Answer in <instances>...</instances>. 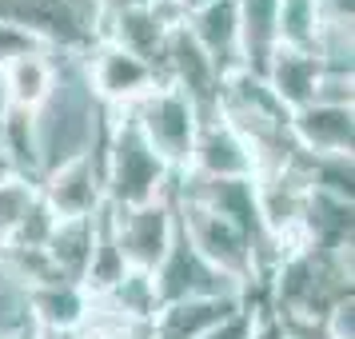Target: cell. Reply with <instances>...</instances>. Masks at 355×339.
Segmentation results:
<instances>
[{
	"label": "cell",
	"mask_w": 355,
	"mask_h": 339,
	"mask_svg": "<svg viewBox=\"0 0 355 339\" xmlns=\"http://www.w3.org/2000/svg\"><path fill=\"white\" fill-rule=\"evenodd\" d=\"M112 112L100 104L96 88L88 80L84 52H56V76L49 96L33 108V136L40 156V176L60 164L100 152L108 136Z\"/></svg>",
	"instance_id": "cell-1"
},
{
	"label": "cell",
	"mask_w": 355,
	"mask_h": 339,
	"mask_svg": "<svg viewBox=\"0 0 355 339\" xmlns=\"http://www.w3.org/2000/svg\"><path fill=\"white\" fill-rule=\"evenodd\" d=\"M100 160H104V200L116 211L168 200L176 188V172L148 148V140L128 120V112H112Z\"/></svg>",
	"instance_id": "cell-2"
},
{
	"label": "cell",
	"mask_w": 355,
	"mask_h": 339,
	"mask_svg": "<svg viewBox=\"0 0 355 339\" xmlns=\"http://www.w3.org/2000/svg\"><path fill=\"white\" fill-rule=\"evenodd\" d=\"M172 208H176L180 236L192 243V247L208 259L216 272H224L227 279L243 284L248 291H256L259 284H263V268H259L256 243L248 240L232 220L216 216L211 208L196 204L192 195L176 192V188H172Z\"/></svg>",
	"instance_id": "cell-3"
},
{
	"label": "cell",
	"mask_w": 355,
	"mask_h": 339,
	"mask_svg": "<svg viewBox=\"0 0 355 339\" xmlns=\"http://www.w3.org/2000/svg\"><path fill=\"white\" fill-rule=\"evenodd\" d=\"M128 120L140 128L148 148H152L176 176L188 172L196 132H200V112L192 108V100L184 96L180 88H172V84L164 80L160 88H152L144 100L132 104Z\"/></svg>",
	"instance_id": "cell-4"
},
{
	"label": "cell",
	"mask_w": 355,
	"mask_h": 339,
	"mask_svg": "<svg viewBox=\"0 0 355 339\" xmlns=\"http://www.w3.org/2000/svg\"><path fill=\"white\" fill-rule=\"evenodd\" d=\"M152 284H156V299L164 304H184V299H248L252 291L227 279L224 272H216L208 259L196 252L192 243L180 236L168 247V256L160 259V268L152 272Z\"/></svg>",
	"instance_id": "cell-5"
},
{
	"label": "cell",
	"mask_w": 355,
	"mask_h": 339,
	"mask_svg": "<svg viewBox=\"0 0 355 339\" xmlns=\"http://www.w3.org/2000/svg\"><path fill=\"white\" fill-rule=\"evenodd\" d=\"M84 68H88V80H92L100 104L108 112H128L136 100H144L152 88L164 84L160 68L152 60L120 49L112 40H96L92 49L84 52Z\"/></svg>",
	"instance_id": "cell-6"
},
{
	"label": "cell",
	"mask_w": 355,
	"mask_h": 339,
	"mask_svg": "<svg viewBox=\"0 0 355 339\" xmlns=\"http://www.w3.org/2000/svg\"><path fill=\"white\" fill-rule=\"evenodd\" d=\"M160 76L192 100V108L200 112V124L220 116V80H224V72L216 68V60L208 52L196 44L184 24L168 28V36H164Z\"/></svg>",
	"instance_id": "cell-7"
},
{
	"label": "cell",
	"mask_w": 355,
	"mask_h": 339,
	"mask_svg": "<svg viewBox=\"0 0 355 339\" xmlns=\"http://www.w3.org/2000/svg\"><path fill=\"white\" fill-rule=\"evenodd\" d=\"M112 211V232H116V247L132 272H156L160 259L168 256V247L176 240V208L172 195L168 200H152L140 208H124Z\"/></svg>",
	"instance_id": "cell-8"
},
{
	"label": "cell",
	"mask_w": 355,
	"mask_h": 339,
	"mask_svg": "<svg viewBox=\"0 0 355 339\" xmlns=\"http://www.w3.org/2000/svg\"><path fill=\"white\" fill-rule=\"evenodd\" d=\"M40 200L52 208L56 220H92L108 200H104V160L100 152L76 156V160L52 168L36 180Z\"/></svg>",
	"instance_id": "cell-9"
},
{
	"label": "cell",
	"mask_w": 355,
	"mask_h": 339,
	"mask_svg": "<svg viewBox=\"0 0 355 339\" xmlns=\"http://www.w3.org/2000/svg\"><path fill=\"white\" fill-rule=\"evenodd\" d=\"M192 180H256V152L224 116L204 120L196 132L188 172Z\"/></svg>",
	"instance_id": "cell-10"
},
{
	"label": "cell",
	"mask_w": 355,
	"mask_h": 339,
	"mask_svg": "<svg viewBox=\"0 0 355 339\" xmlns=\"http://www.w3.org/2000/svg\"><path fill=\"white\" fill-rule=\"evenodd\" d=\"M288 136L295 152L307 160H331L352 156L355 148V108H331V104H304L288 116Z\"/></svg>",
	"instance_id": "cell-11"
},
{
	"label": "cell",
	"mask_w": 355,
	"mask_h": 339,
	"mask_svg": "<svg viewBox=\"0 0 355 339\" xmlns=\"http://www.w3.org/2000/svg\"><path fill=\"white\" fill-rule=\"evenodd\" d=\"M168 28H176V24H168V20L152 8V0H148L140 8H124V12L100 17L96 40H112V44L136 52V56H144V60H152V64L160 68V49H164Z\"/></svg>",
	"instance_id": "cell-12"
},
{
	"label": "cell",
	"mask_w": 355,
	"mask_h": 339,
	"mask_svg": "<svg viewBox=\"0 0 355 339\" xmlns=\"http://www.w3.org/2000/svg\"><path fill=\"white\" fill-rule=\"evenodd\" d=\"M248 299H184V304H164L148 327H152V339H204L224 320H232Z\"/></svg>",
	"instance_id": "cell-13"
},
{
	"label": "cell",
	"mask_w": 355,
	"mask_h": 339,
	"mask_svg": "<svg viewBox=\"0 0 355 339\" xmlns=\"http://www.w3.org/2000/svg\"><path fill=\"white\" fill-rule=\"evenodd\" d=\"M320 56L315 52H300V49H275L272 56H268V64H263V84L272 88V96L288 108V112H295V108H304V104H311V96H315V80H320Z\"/></svg>",
	"instance_id": "cell-14"
},
{
	"label": "cell",
	"mask_w": 355,
	"mask_h": 339,
	"mask_svg": "<svg viewBox=\"0 0 355 339\" xmlns=\"http://www.w3.org/2000/svg\"><path fill=\"white\" fill-rule=\"evenodd\" d=\"M28 304H33L36 331H84L92 315V295L64 279L28 288Z\"/></svg>",
	"instance_id": "cell-15"
},
{
	"label": "cell",
	"mask_w": 355,
	"mask_h": 339,
	"mask_svg": "<svg viewBox=\"0 0 355 339\" xmlns=\"http://www.w3.org/2000/svg\"><path fill=\"white\" fill-rule=\"evenodd\" d=\"M184 28H188L196 44L216 60L220 72L240 64V20H236V0H216V4H208V8L192 12V17L184 20Z\"/></svg>",
	"instance_id": "cell-16"
},
{
	"label": "cell",
	"mask_w": 355,
	"mask_h": 339,
	"mask_svg": "<svg viewBox=\"0 0 355 339\" xmlns=\"http://www.w3.org/2000/svg\"><path fill=\"white\" fill-rule=\"evenodd\" d=\"M240 20V64L248 72H263L268 56L279 49V0H236Z\"/></svg>",
	"instance_id": "cell-17"
},
{
	"label": "cell",
	"mask_w": 355,
	"mask_h": 339,
	"mask_svg": "<svg viewBox=\"0 0 355 339\" xmlns=\"http://www.w3.org/2000/svg\"><path fill=\"white\" fill-rule=\"evenodd\" d=\"M96 216L92 220H56V232L44 247V259L56 272V279L84 288V275L92 263V243H96Z\"/></svg>",
	"instance_id": "cell-18"
},
{
	"label": "cell",
	"mask_w": 355,
	"mask_h": 339,
	"mask_svg": "<svg viewBox=\"0 0 355 339\" xmlns=\"http://www.w3.org/2000/svg\"><path fill=\"white\" fill-rule=\"evenodd\" d=\"M52 76H56V49L33 52V56H20L12 64H4L0 68V96H4V108L33 112L36 104L49 96Z\"/></svg>",
	"instance_id": "cell-19"
},
{
	"label": "cell",
	"mask_w": 355,
	"mask_h": 339,
	"mask_svg": "<svg viewBox=\"0 0 355 339\" xmlns=\"http://www.w3.org/2000/svg\"><path fill=\"white\" fill-rule=\"evenodd\" d=\"M0 156L8 164L12 176L40 180V156H36V136H33V112L20 108H0Z\"/></svg>",
	"instance_id": "cell-20"
},
{
	"label": "cell",
	"mask_w": 355,
	"mask_h": 339,
	"mask_svg": "<svg viewBox=\"0 0 355 339\" xmlns=\"http://www.w3.org/2000/svg\"><path fill=\"white\" fill-rule=\"evenodd\" d=\"M33 304H28V284L17 279L0 263V339H33Z\"/></svg>",
	"instance_id": "cell-21"
},
{
	"label": "cell",
	"mask_w": 355,
	"mask_h": 339,
	"mask_svg": "<svg viewBox=\"0 0 355 339\" xmlns=\"http://www.w3.org/2000/svg\"><path fill=\"white\" fill-rule=\"evenodd\" d=\"M52 232H56V216H52V208L36 192L33 208L24 211V220L8 232V240H0V252H44Z\"/></svg>",
	"instance_id": "cell-22"
},
{
	"label": "cell",
	"mask_w": 355,
	"mask_h": 339,
	"mask_svg": "<svg viewBox=\"0 0 355 339\" xmlns=\"http://www.w3.org/2000/svg\"><path fill=\"white\" fill-rule=\"evenodd\" d=\"M36 184L24 176H4L0 180V240H8V232L24 220V211L33 208Z\"/></svg>",
	"instance_id": "cell-23"
},
{
	"label": "cell",
	"mask_w": 355,
	"mask_h": 339,
	"mask_svg": "<svg viewBox=\"0 0 355 339\" xmlns=\"http://www.w3.org/2000/svg\"><path fill=\"white\" fill-rule=\"evenodd\" d=\"M52 49L49 40L40 33H33L28 24H20L17 17H8V12H0V68L20 60V56H33V52H44Z\"/></svg>",
	"instance_id": "cell-24"
},
{
	"label": "cell",
	"mask_w": 355,
	"mask_h": 339,
	"mask_svg": "<svg viewBox=\"0 0 355 339\" xmlns=\"http://www.w3.org/2000/svg\"><path fill=\"white\" fill-rule=\"evenodd\" d=\"M311 104H331V108H355V72H336L323 68L315 80V96Z\"/></svg>",
	"instance_id": "cell-25"
},
{
	"label": "cell",
	"mask_w": 355,
	"mask_h": 339,
	"mask_svg": "<svg viewBox=\"0 0 355 339\" xmlns=\"http://www.w3.org/2000/svg\"><path fill=\"white\" fill-rule=\"evenodd\" d=\"M320 327L327 339H355V295H343L339 304H331Z\"/></svg>",
	"instance_id": "cell-26"
},
{
	"label": "cell",
	"mask_w": 355,
	"mask_h": 339,
	"mask_svg": "<svg viewBox=\"0 0 355 339\" xmlns=\"http://www.w3.org/2000/svg\"><path fill=\"white\" fill-rule=\"evenodd\" d=\"M140 4H148V0H96L100 17H108V12H124V8H140Z\"/></svg>",
	"instance_id": "cell-27"
},
{
	"label": "cell",
	"mask_w": 355,
	"mask_h": 339,
	"mask_svg": "<svg viewBox=\"0 0 355 339\" xmlns=\"http://www.w3.org/2000/svg\"><path fill=\"white\" fill-rule=\"evenodd\" d=\"M208 4H216V0H176V8L184 20L192 17V12H200V8H208Z\"/></svg>",
	"instance_id": "cell-28"
},
{
	"label": "cell",
	"mask_w": 355,
	"mask_h": 339,
	"mask_svg": "<svg viewBox=\"0 0 355 339\" xmlns=\"http://www.w3.org/2000/svg\"><path fill=\"white\" fill-rule=\"evenodd\" d=\"M0 108H4V96H0Z\"/></svg>",
	"instance_id": "cell-29"
}]
</instances>
